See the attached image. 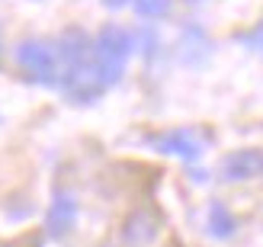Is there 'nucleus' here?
<instances>
[{
    "label": "nucleus",
    "mask_w": 263,
    "mask_h": 247,
    "mask_svg": "<svg viewBox=\"0 0 263 247\" xmlns=\"http://www.w3.org/2000/svg\"><path fill=\"white\" fill-rule=\"evenodd\" d=\"M132 48H135L132 32L122 29L119 23H106L93 35V61H97V71H100V77H103V84H106V87L119 84Z\"/></svg>",
    "instance_id": "obj_1"
},
{
    "label": "nucleus",
    "mask_w": 263,
    "mask_h": 247,
    "mask_svg": "<svg viewBox=\"0 0 263 247\" xmlns=\"http://www.w3.org/2000/svg\"><path fill=\"white\" fill-rule=\"evenodd\" d=\"M13 58H16L20 71L29 77L32 84L58 87L61 58H58L55 42H48V39H23V42L13 48Z\"/></svg>",
    "instance_id": "obj_2"
},
{
    "label": "nucleus",
    "mask_w": 263,
    "mask_h": 247,
    "mask_svg": "<svg viewBox=\"0 0 263 247\" xmlns=\"http://www.w3.org/2000/svg\"><path fill=\"white\" fill-rule=\"evenodd\" d=\"M58 90L64 93V100H71V103H93V100H100L103 90H106V84H103V77L97 71V61L90 58L84 64H74V68H61Z\"/></svg>",
    "instance_id": "obj_3"
},
{
    "label": "nucleus",
    "mask_w": 263,
    "mask_h": 247,
    "mask_svg": "<svg viewBox=\"0 0 263 247\" xmlns=\"http://www.w3.org/2000/svg\"><path fill=\"white\" fill-rule=\"evenodd\" d=\"M77 218H81V205H77V196L71 186H55L51 193V202L45 209V235L55 238V241H64L74 235L77 228Z\"/></svg>",
    "instance_id": "obj_4"
},
{
    "label": "nucleus",
    "mask_w": 263,
    "mask_h": 247,
    "mask_svg": "<svg viewBox=\"0 0 263 247\" xmlns=\"http://www.w3.org/2000/svg\"><path fill=\"white\" fill-rule=\"evenodd\" d=\"M122 244L128 247H148L157 235H161V218H157L148 205H141V209H135L125 222H122Z\"/></svg>",
    "instance_id": "obj_5"
},
{
    "label": "nucleus",
    "mask_w": 263,
    "mask_h": 247,
    "mask_svg": "<svg viewBox=\"0 0 263 247\" xmlns=\"http://www.w3.org/2000/svg\"><path fill=\"white\" fill-rule=\"evenodd\" d=\"M55 48H58L61 68H74V64H84V61L93 58V39H90V32H84L81 26L64 29L61 39L55 42Z\"/></svg>",
    "instance_id": "obj_6"
},
{
    "label": "nucleus",
    "mask_w": 263,
    "mask_h": 247,
    "mask_svg": "<svg viewBox=\"0 0 263 247\" xmlns=\"http://www.w3.org/2000/svg\"><path fill=\"white\" fill-rule=\"evenodd\" d=\"M263 174V154L257 148H244V151H231L221 161V180L225 183H244Z\"/></svg>",
    "instance_id": "obj_7"
},
{
    "label": "nucleus",
    "mask_w": 263,
    "mask_h": 247,
    "mask_svg": "<svg viewBox=\"0 0 263 247\" xmlns=\"http://www.w3.org/2000/svg\"><path fill=\"white\" fill-rule=\"evenodd\" d=\"M157 148H161L164 154H180V158L193 161V158L202 154V141L196 138L190 128H177V132H167V135L157 138Z\"/></svg>",
    "instance_id": "obj_8"
},
{
    "label": "nucleus",
    "mask_w": 263,
    "mask_h": 247,
    "mask_svg": "<svg viewBox=\"0 0 263 247\" xmlns=\"http://www.w3.org/2000/svg\"><path fill=\"white\" fill-rule=\"evenodd\" d=\"M209 231H212V238H218V241H228V238H234V231H238V222H234L231 209L218 199L209 205Z\"/></svg>",
    "instance_id": "obj_9"
},
{
    "label": "nucleus",
    "mask_w": 263,
    "mask_h": 247,
    "mask_svg": "<svg viewBox=\"0 0 263 247\" xmlns=\"http://www.w3.org/2000/svg\"><path fill=\"white\" fill-rule=\"evenodd\" d=\"M170 0H135V10L141 13V16H161V13H167Z\"/></svg>",
    "instance_id": "obj_10"
},
{
    "label": "nucleus",
    "mask_w": 263,
    "mask_h": 247,
    "mask_svg": "<svg viewBox=\"0 0 263 247\" xmlns=\"http://www.w3.org/2000/svg\"><path fill=\"white\" fill-rule=\"evenodd\" d=\"M125 4H128V0H103V7H109V10H119Z\"/></svg>",
    "instance_id": "obj_11"
},
{
    "label": "nucleus",
    "mask_w": 263,
    "mask_h": 247,
    "mask_svg": "<svg viewBox=\"0 0 263 247\" xmlns=\"http://www.w3.org/2000/svg\"><path fill=\"white\" fill-rule=\"evenodd\" d=\"M0 247H16V244H0Z\"/></svg>",
    "instance_id": "obj_12"
},
{
    "label": "nucleus",
    "mask_w": 263,
    "mask_h": 247,
    "mask_svg": "<svg viewBox=\"0 0 263 247\" xmlns=\"http://www.w3.org/2000/svg\"><path fill=\"white\" fill-rule=\"evenodd\" d=\"M0 58H4V45H0Z\"/></svg>",
    "instance_id": "obj_13"
},
{
    "label": "nucleus",
    "mask_w": 263,
    "mask_h": 247,
    "mask_svg": "<svg viewBox=\"0 0 263 247\" xmlns=\"http://www.w3.org/2000/svg\"><path fill=\"white\" fill-rule=\"evenodd\" d=\"M106 247H109V244H106Z\"/></svg>",
    "instance_id": "obj_14"
}]
</instances>
